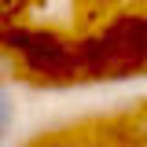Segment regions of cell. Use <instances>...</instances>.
<instances>
[{
    "instance_id": "1",
    "label": "cell",
    "mask_w": 147,
    "mask_h": 147,
    "mask_svg": "<svg viewBox=\"0 0 147 147\" xmlns=\"http://www.w3.org/2000/svg\"><path fill=\"white\" fill-rule=\"evenodd\" d=\"M15 125V103H11V96L0 88V144L7 140V132Z\"/></svg>"
}]
</instances>
